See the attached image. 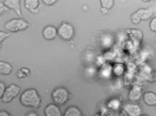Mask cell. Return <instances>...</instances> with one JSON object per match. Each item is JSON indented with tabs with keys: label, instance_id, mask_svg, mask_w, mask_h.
<instances>
[{
	"label": "cell",
	"instance_id": "1",
	"mask_svg": "<svg viewBox=\"0 0 156 116\" xmlns=\"http://www.w3.org/2000/svg\"><path fill=\"white\" fill-rule=\"evenodd\" d=\"M20 104L23 106L32 108H37L41 103L40 97L34 88H29L24 90L19 97Z\"/></svg>",
	"mask_w": 156,
	"mask_h": 116
},
{
	"label": "cell",
	"instance_id": "2",
	"mask_svg": "<svg viewBox=\"0 0 156 116\" xmlns=\"http://www.w3.org/2000/svg\"><path fill=\"white\" fill-rule=\"evenodd\" d=\"M29 23L22 18H14L6 22L4 25V28L11 32H16L23 31L30 26Z\"/></svg>",
	"mask_w": 156,
	"mask_h": 116
},
{
	"label": "cell",
	"instance_id": "3",
	"mask_svg": "<svg viewBox=\"0 0 156 116\" xmlns=\"http://www.w3.org/2000/svg\"><path fill=\"white\" fill-rule=\"evenodd\" d=\"M21 90L20 87L18 85L14 84H10L6 87L0 100L4 103H9L19 95Z\"/></svg>",
	"mask_w": 156,
	"mask_h": 116
},
{
	"label": "cell",
	"instance_id": "4",
	"mask_svg": "<svg viewBox=\"0 0 156 116\" xmlns=\"http://www.w3.org/2000/svg\"><path fill=\"white\" fill-rule=\"evenodd\" d=\"M52 97L53 100L56 104L62 105L67 102L69 98V94L66 89L59 87L53 91Z\"/></svg>",
	"mask_w": 156,
	"mask_h": 116
},
{
	"label": "cell",
	"instance_id": "5",
	"mask_svg": "<svg viewBox=\"0 0 156 116\" xmlns=\"http://www.w3.org/2000/svg\"><path fill=\"white\" fill-rule=\"evenodd\" d=\"M74 31L73 26L66 22H63L57 30L59 36L65 40H69L73 36Z\"/></svg>",
	"mask_w": 156,
	"mask_h": 116
},
{
	"label": "cell",
	"instance_id": "6",
	"mask_svg": "<svg viewBox=\"0 0 156 116\" xmlns=\"http://www.w3.org/2000/svg\"><path fill=\"white\" fill-rule=\"evenodd\" d=\"M143 88L140 84H133L129 90L128 97L130 102L136 103L142 96Z\"/></svg>",
	"mask_w": 156,
	"mask_h": 116
},
{
	"label": "cell",
	"instance_id": "7",
	"mask_svg": "<svg viewBox=\"0 0 156 116\" xmlns=\"http://www.w3.org/2000/svg\"><path fill=\"white\" fill-rule=\"evenodd\" d=\"M122 110L128 116H140L142 114L141 107L136 103L130 102L126 104Z\"/></svg>",
	"mask_w": 156,
	"mask_h": 116
},
{
	"label": "cell",
	"instance_id": "8",
	"mask_svg": "<svg viewBox=\"0 0 156 116\" xmlns=\"http://www.w3.org/2000/svg\"><path fill=\"white\" fill-rule=\"evenodd\" d=\"M20 2L19 0H6L3 2L9 9L13 10L20 18H22Z\"/></svg>",
	"mask_w": 156,
	"mask_h": 116
},
{
	"label": "cell",
	"instance_id": "9",
	"mask_svg": "<svg viewBox=\"0 0 156 116\" xmlns=\"http://www.w3.org/2000/svg\"><path fill=\"white\" fill-rule=\"evenodd\" d=\"M45 116H62L61 111L56 105L50 104L48 105L44 110Z\"/></svg>",
	"mask_w": 156,
	"mask_h": 116
},
{
	"label": "cell",
	"instance_id": "10",
	"mask_svg": "<svg viewBox=\"0 0 156 116\" xmlns=\"http://www.w3.org/2000/svg\"><path fill=\"white\" fill-rule=\"evenodd\" d=\"M144 103L150 106H153L156 105V94L151 91H148L144 93L142 95Z\"/></svg>",
	"mask_w": 156,
	"mask_h": 116
},
{
	"label": "cell",
	"instance_id": "11",
	"mask_svg": "<svg viewBox=\"0 0 156 116\" xmlns=\"http://www.w3.org/2000/svg\"><path fill=\"white\" fill-rule=\"evenodd\" d=\"M24 6L26 9L33 13H37L40 7L39 1L37 0H25Z\"/></svg>",
	"mask_w": 156,
	"mask_h": 116
},
{
	"label": "cell",
	"instance_id": "12",
	"mask_svg": "<svg viewBox=\"0 0 156 116\" xmlns=\"http://www.w3.org/2000/svg\"><path fill=\"white\" fill-rule=\"evenodd\" d=\"M57 34V30L55 28L51 26H46L42 31V35L44 38L47 40L54 39Z\"/></svg>",
	"mask_w": 156,
	"mask_h": 116
},
{
	"label": "cell",
	"instance_id": "13",
	"mask_svg": "<svg viewBox=\"0 0 156 116\" xmlns=\"http://www.w3.org/2000/svg\"><path fill=\"white\" fill-rule=\"evenodd\" d=\"M122 105L121 100L119 97H115L110 99L107 103L106 107L112 111H118Z\"/></svg>",
	"mask_w": 156,
	"mask_h": 116
},
{
	"label": "cell",
	"instance_id": "14",
	"mask_svg": "<svg viewBox=\"0 0 156 116\" xmlns=\"http://www.w3.org/2000/svg\"><path fill=\"white\" fill-rule=\"evenodd\" d=\"M129 36L135 45H138L140 43L142 39L141 32L139 30L132 29L129 32Z\"/></svg>",
	"mask_w": 156,
	"mask_h": 116
},
{
	"label": "cell",
	"instance_id": "15",
	"mask_svg": "<svg viewBox=\"0 0 156 116\" xmlns=\"http://www.w3.org/2000/svg\"><path fill=\"white\" fill-rule=\"evenodd\" d=\"M12 67L8 62L0 60V74L7 76L9 75L12 70Z\"/></svg>",
	"mask_w": 156,
	"mask_h": 116
},
{
	"label": "cell",
	"instance_id": "16",
	"mask_svg": "<svg viewBox=\"0 0 156 116\" xmlns=\"http://www.w3.org/2000/svg\"><path fill=\"white\" fill-rule=\"evenodd\" d=\"M99 73L100 75L103 78H109L112 74V67L109 64H104L102 66Z\"/></svg>",
	"mask_w": 156,
	"mask_h": 116
},
{
	"label": "cell",
	"instance_id": "17",
	"mask_svg": "<svg viewBox=\"0 0 156 116\" xmlns=\"http://www.w3.org/2000/svg\"><path fill=\"white\" fill-rule=\"evenodd\" d=\"M140 16L141 20H147L150 19L153 14L152 9L151 8L140 9L136 12Z\"/></svg>",
	"mask_w": 156,
	"mask_h": 116
},
{
	"label": "cell",
	"instance_id": "18",
	"mask_svg": "<svg viewBox=\"0 0 156 116\" xmlns=\"http://www.w3.org/2000/svg\"><path fill=\"white\" fill-rule=\"evenodd\" d=\"M63 116H83L81 110L75 106H70L64 111Z\"/></svg>",
	"mask_w": 156,
	"mask_h": 116
},
{
	"label": "cell",
	"instance_id": "19",
	"mask_svg": "<svg viewBox=\"0 0 156 116\" xmlns=\"http://www.w3.org/2000/svg\"><path fill=\"white\" fill-rule=\"evenodd\" d=\"M139 70L140 76L143 79L145 80L154 72L152 70L151 68L146 64L141 65Z\"/></svg>",
	"mask_w": 156,
	"mask_h": 116
},
{
	"label": "cell",
	"instance_id": "20",
	"mask_svg": "<svg viewBox=\"0 0 156 116\" xmlns=\"http://www.w3.org/2000/svg\"><path fill=\"white\" fill-rule=\"evenodd\" d=\"M126 68L122 64H115L112 68V74L117 77H120L124 74Z\"/></svg>",
	"mask_w": 156,
	"mask_h": 116
},
{
	"label": "cell",
	"instance_id": "21",
	"mask_svg": "<svg viewBox=\"0 0 156 116\" xmlns=\"http://www.w3.org/2000/svg\"><path fill=\"white\" fill-rule=\"evenodd\" d=\"M134 73L126 72L123 75L122 79L123 85L126 86H131L134 83Z\"/></svg>",
	"mask_w": 156,
	"mask_h": 116
},
{
	"label": "cell",
	"instance_id": "22",
	"mask_svg": "<svg viewBox=\"0 0 156 116\" xmlns=\"http://www.w3.org/2000/svg\"><path fill=\"white\" fill-rule=\"evenodd\" d=\"M30 72V70L28 68L23 67L17 71L16 75L18 78L22 79L27 77L29 74Z\"/></svg>",
	"mask_w": 156,
	"mask_h": 116
},
{
	"label": "cell",
	"instance_id": "23",
	"mask_svg": "<svg viewBox=\"0 0 156 116\" xmlns=\"http://www.w3.org/2000/svg\"><path fill=\"white\" fill-rule=\"evenodd\" d=\"M102 7L105 8L108 10L111 9L113 6L114 2L113 0H101Z\"/></svg>",
	"mask_w": 156,
	"mask_h": 116
},
{
	"label": "cell",
	"instance_id": "24",
	"mask_svg": "<svg viewBox=\"0 0 156 116\" xmlns=\"http://www.w3.org/2000/svg\"><path fill=\"white\" fill-rule=\"evenodd\" d=\"M11 35L9 32L4 31H0V49L2 47V43L5 39L9 37Z\"/></svg>",
	"mask_w": 156,
	"mask_h": 116
},
{
	"label": "cell",
	"instance_id": "25",
	"mask_svg": "<svg viewBox=\"0 0 156 116\" xmlns=\"http://www.w3.org/2000/svg\"><path fill=\"white\" fill-rule=\"evenodd\" d=\"M136 66L133 63L129 62L126 66V69L127 71L126 72L134 73L136 69Z\"/></svg>",
	"mask_w": 156,
	"mask_h": 116
},
{
	"label": "cell",
	"instance_id": "26",
	"mask_svg": "<svg viewBox=\"0 0 156 116\" xmlns=\"http://www.w3.org/2000/svg\"><path fill=\"white\" fill-rule=\"evenodd\" d=\"M130 19L132 23L135 24H138L141 20L136 12H134L132 14Z\"/></svg>",
	"mask_w": 156,
	"mask_h": 116
},
{
	"label": "cell",
	"instance_id": "27",
	"mask_svg": "<svg viewBox=\"0 0 156 116\" xmlns=\"http://www.w3.org/2000/svg\"><path fill=\"white\" fill-rule=\"evenodd\" d=\"M9 9L3 2H0V16L7 12Z\"/></svg>",
	"mask_w": 156,
	"mask_h": 116
},
{
	"label": "cell",
	"instance_id": "28",
	"mask_svg": "<svg viewBox=\"0 0 156 116\" xmlns=\"http://www.w3.org/2000/svg\"><path fill=\"white\" fill-rule=\"evenodd\" d=\"M150 27L151 30L156 32V18H153L150 24Z\"/></svg>",
	"mask_w": 156,
	"mask_h": 116
},
{
	"label": "cell",
	"instance_id": "29",
	"mask_svg": "<svg viewBox=\"0 0 156 116\" xmlns=\"http://www.w3.org/2000/svg\"><path fill=\"white\" fill-rule=\"evenodd\" d=\"M6 87L5 83L0 81V100L2 96Z\"/></svg>",
	"mask_w": 156,
	"mask_h": 116
},
{
	"label": "cell",
	"instance_id": "30",
	"mask_svg": "<svg viewBox=\"0 0 156 116\" xmlns=\"http://www.w3.org/2000/svg\"><path fill=\"white\" fill-rule=\"evenodd\" d=\"M42 1L43 3L47 5H51L54 4L56 2L57 0H44Z\"/></svg>",
	"mask_w": 156,
	"mask_h": 116
},
{
	"label": "cell",
	"instance_id": "31",
	"mask_svg": "<svg viewBox=\"0 0 156 116\" xmlns=\"http://www.w3.org/2000/svg\"><path fill=\"white\" fill-rule=\"evenodd\" d=\"M0 116H12L8 111L2 110H0Z\"/></svg>",
	"mask_w": 156,
	"mask_h": 116
},
{
	"label": "cell",
	"instance_id": "32",
	"mask_svg": "<svg viewBox=\"0 0 156 116\" xmlns=\"http://www.w3.org/2000/svg\"><path fill=\"white\" fill-rule=\"evenodd\" d=\"M25 116H38V114L36 112L31 111L28 112Z\"/></svg>",
	"mask_w": 156,
	"mask_h": 116
},
{
	"label": "cell",
	"instance_id": "33",
	"mask_svg": "<svg viewBox=\"0 0 156 116\" xmlns=\"http://www.w3.org/2000/svg\"><path fill=\"white\" fill-rule=\"evenodd\" d=\"M115 116H128L125 111L122 110Z\"/></svg>",
	"mask_w": 156,
	"mask_h": 116
},
{
	"label": "cell",
	"instance_id": "34",
	"mask_svg": "<svg viewBox=\"0 0 156 116\" xmlns=\"http://www.w3.org/2000/svg\"><path fill=\"white\" fill-rule=\"evenodd\" d=\"M108 10L107 9L103 7H102L101 9V11L103 14H106L108 12Z\"/></svg>",
	"mask_w": 156,
	"mask_h": 116
},
{
	"label": "cell",
	"instance_id": "35",
	"mask_svg": "<svg viewBox=\"0 0 156 116\" xmlns=\"http://www.w3.org/2000/svg\"><path fill=\"white\" fill-rule=\"evenodd\" d=\"M140 116H149L148 115L146 114H142Z\"/></svg>",
	"mask_w": 156,
	"mask_h": 116
}]
</instances>
